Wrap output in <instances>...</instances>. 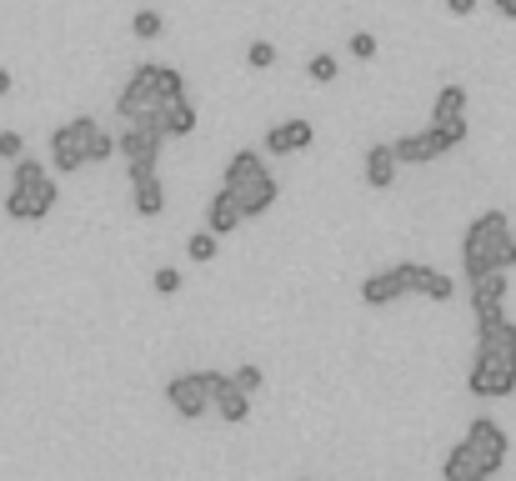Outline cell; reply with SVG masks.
<instances>
[{
    "mask_svg": "<svg viewBox=\"0 0 516 481\" xmlns=\"http://www.w3.org/2000/svg\"><path fill=\"white\" fill-rule=\"evenodd\" d=\"M211 411L226 426H246L251 421V391H241L231 381V371H211Z\"/></svg>",
    "mask_w": 516,
    "mask_h": 481,
    "instance_id": "12",
    "label": "cell"
},
{
    "mask_svg": "<svg viewBox=\"0 0 516 481\" xmlns=\"http://www.w3.org/2000/svg\"><path fill=\"white\" fill-rule=\"evenodd\" d=\"M156 126L166 131V141H181V136H191V131H196V106H191V96H176V101H166V106H161V116H156Z\"/></svg>",
    "mask_w": 516,
    "mask_h": 481,
    "instance_id": "21",
    "label": "cell"
},
{
    "mask_svg": "<svg viewBox=\"0 0 516 481\" xmlns=\"http://www.w3.org/2000/svg\"><path fill=\"white\" fill-rule=\"evenodd\" d=\"M91 131H96V116H76V121H66V126L51 131V166L61 176L86 171V136Z\"/></svg>",
    "mask_w": 516,
    "mask_h": 481,
    "instance_id": "6",
    "label": "cell"
},
{
    "mask_svg": "<svg viewBox=\"0 0 516 481\" xmlns=\"http://www.w3.org/2000/svg\"><path fill=\"white\" fill-rule=\"evenodd\" d=\"M26 156V136L21 131H0V161H21Z\"/></svg>",
    "mask_w": 516,
    "mask_h": 481,
    "instance_id": "30",
    "label": "cell"
},
{
    "mask_svg": "<svg viewBox=\"0 0 516 481\" xmlns=\"http://www.w3.org/2000/svg\"><path fill=\"white\" fill-rule=\"evenodd\" d=\"M476 456H481V466L496 476L501 466H506V456H511V436H506V426L496 421V416H471V426H466V436H461Z\"/></svg>",
    "mask_w": 516,
    "mask_h": 481,
    "instance_id": "9",
    "label": "cell"
},
{
    "mask_svg": "<svg viewBox=\"0 0 516 481\" xmlns=\"http://www.w3.org/2000/svg\"><path fill=\"white\" fill-rule=\"evenodd\" d=\"M486 271H506V276L516 271V236L506 211H481L461 236V276L476 281Z\"/></svg>",
    "mask_w": 516,
    "mask_h": 481,
    "instance_id": "1",
    "label": "cell"
},
{
    "mask_svg": "<svg viewBox=\"0 0 516 481\" xmlns=\"http://www.w3.org/2000/svg\"><path fill=\"white\" fill-rule=\"evenodd\" d=\"M351 56H356V61H376V36H371V31H356V36H351Z\"/></svg>",
    "mask_w": 516,
    "mask_h": 481,
    "instance_id": "31",
    "label": "cell"
},
{
    "mask_svg": "<svg viewBox=\"0 0 516 481\" xmlns=\"http://www.w3.org/2000/svg\"><path fill=\"white\" fill-rule=\"evenodd\" d=\"M56 201H61V186H56V176L46 171V161H31V156L11 161V191H6V216H11V221L41 226V221L56 211Z\"/></svg>",
    "mask_w": 516,
    "mask_h": 481,
    "instance_id": "3",
    "label": "cell"
},
{
    "mask_svg": "<svg viewBox=\"0 0 516 481\" xmlns=\"http://www.w3.org/2000/svg\"><path fill=\"white\" fill-rule=\"evenodd\" d=\"M161 151H166V131L156 126V121H136V126H126L121 136H116V156H126V166H156L161 161Z\"/></svg>",
    "mask_w": 516,
    "mask_h": 481,
    "instance_id": "10",
    "label": "cell"
},
{
    "mask_svg": "<svg viewBox=\"0 0 516 481\" xmlns=\"http://www.w3.org/2000/svg\"><path fill=\"white\" fill-rule=\"evenodd\" d=\"M476 6H481V0H446V11H451V16H471Z\"/></svg>",
    "mask_w": 516,
    "mask_h": 481,
    "instance_id": "32",
    "label": "cell"
},
{
    "mask_svg": "<svg viewBox=\"0 0 516 481\" xmlns=\"http://www.w3.org/2000/svg\"><path fill=\"white\" fill-rule=\"evenodd\" d=\"M246 66H251V71H271V66H276V46H271V41H251V46H246Z\"/></svg>",
    "mask_w": 516,
    "mask_h": 481,
    "instance_id": "28",
    "label": "cell"
},
{
    "mask_svg": "<svg viewBox=\"0 0 516 481\" xmlns=\"http://www.w3.org/2000/svg\"><path fill=\"white\" fill-rule=\"evenodd\" d=\"M166 401L181 421H201L211 411V371H186L166 381Z\"/></svg>",
    "mask_w": 516,
    "mask_h": 481,
    "instance_id": "8",
    "label": "cell"
},
{
    "mask_svg": "<svg viewBox=\"0 0 516 481\" xmlns=\"http://www.w3.org/2000/svg\"><path fill=\"white\" fill-rule=\"evenodd\" d=\"M476 356H486V361L516 371V321H511L506 311L476 316Z\"/></svg>",
    "mask_w": 516,
    "mask_h": 481,
    "instance_id": "7",
    "label": "cell"
},
{
    "mask_svg": "<svg viewBox=\"0 0 516 481\" xmlns=\"http://www.w3.org/2000/svg\"><path fill=\"white\" fill-rule=\"evenodd\" d=\"M466 391L481 396V401H501V396L516 391V371H511V366H496V361H486V356H471V366H466Z\"/></svg>",
    "mask_w": 516,
    "mask_h": 481,
    "instance_id": "11",
    "label": "cell"
},
{
    "mask_svg": "<svg viewBox=\"0 0 516 481\" xmlns=\"http://www.w3.org/2000/svg\"><path fill=\"white\" fill-rule=\"evenodd\" d=\"M311 141H316L311 121H276V126L266 131L261 151H266V156H296V151H311Z\"/></svg>",
    "mask_w": 516,
    "mask_h": 481,
    "instance_id": "15",
    "label": "cell"
},
{
    "mask_svg": "<svg viewBox=\"0 0 516 481\" xmlns=\"http://www.w3.org/2000/svg\"><path fill=\"white\" fill-rule=\"evenodd\" d=\"M496 6V16H506V21H516V0H491Z\"/></svg>",
    "mask_w": 516,
    "mask_h": 481,
    "instance_id": "33",
    "label": "cell"
},
{
    "mask_svg": "<svg viewBox=\"0 0 516 481\" xmlns=\"http://www.w3.org/2000/svg\"><path fill=\"white\" fill-rule=\"evenodd\" d=\"M466 136H471V126H431V121H426L421 131L391 141V151H396L401 166H431V161H441L446 151L466 146Z\"/></svg>",
    "mask_w": 516,
    "mask_h": 481,
    "instance_id": "5",
    "label": "cell"
},
{
    "mask_svg": "<svg viewBox=\"0 0 516 481\" xmlns=\"http://www.w3.org/2000/svg\"><path fill=\"white\" fill-rule=\"evenodd\" d=\"M406 296H426V301H451L456 296V281L436 266H421V261H406Z\"/></svg>",
    "mask_w": 516,
    "mask_h": 481,
    "instance_id": "16",
    "label": "cell"
},
{
    "mask_svg": "<svg viewBox=\"0 0 516 481\" xmlns=\"http://www.w3.org/2000/svg\"><path fill=\"white\" fill-rule=\"evenodd\" d=\"M126 176H131V206H136V216H161L166 211V186H161V171L156 166H126Z\"/></svg>",
    "mask_w": 516,
    "mask_h": 481,
    "instance_id": "14",
    "label": "cell"
},
{
    "mask_svg": "<svg viewBox=\"0 0 516 481\" xmlns=\"http://www.w3.org/2000/svg\"><path fill=\"white\" fill-rule=\"evenodd\" d=\"M396 171H401V161H396V151L381 141V146H371L366 151V161H361V176H366V186L371 191H391L396 186Z\"/></svg>",
    "mask_w": 516,
    "mask_h": 481,
    "instance_id": "19",
    "label": "cell"
},
{
    "mask_svg": "<svg viewBox=\"0 0 516 481\" xmlns=\"http://www.w3.org/2000/svg\"><path fill=\"white\" fill-rule=\"evenodd\" d=\"M506 291H511L506 271H486V276H476V281H471V311H476V316L506 311Z\"/></svg>",
    "mask_w": 516,
    "mask_h": 481,
    "instance_id": "18",
    "label": "cell"
},
{
    "mask_svg": "<svg viewBox=\"0 0 516 481\" xmlns=\"http://www.w3.org/2000/svg\"><path fill=\"white\" fill-rule=\"evenodd\" d=\"M466 91L461 86H441L431 101V126H466Z\"/></svg>",
    "mask_w": 516,
    "mask_h": 481,
    "instance_id": "22",
    "label": "cell"
},
{
    "mask_svg": "<svg viewBox=\"0 0 516 481\" xmlns=\"http://www.w3.org/2000/svg\"><path fill=\"white\" fill-rule=\"evenodd\" d=\"M116 156V136L96 121V131L86 136V166H101V161H111Z\"/></svg>",
    "mask_w": 516,
    "mask_h": 481,
    "instance_id": "23",
    "label": "cell"
},
{
    "mask_svg": "<svg viewBox=\"0 0 516 481\" xmlns=\"http://www.w3.org/2000/svg\"><path fill=\"white\" fill-rule=\"evenodd\" d=\"M401 296H406V261L381 266V271H371V276L361 281V301H366L371 311H386V306H396Z\"/></svg>",
    "mask_w": 516,
    "mask_h": 481,
    "instance_id": "13",
    "label": "cell"
},
{
    "mask_svg": "<svg viewBox=\"0 0 516 481\" xmlns=\"http://www.w3.org/2000/svg\"><path fill=\"white\" fill-rule=\"evenodd\" d=\"M241 226H246V216H241L236 196H231V191L221 186V191H216V196L206 201V231H211V236H236Z\"/></svg>",
    "mask_w": 516,
    "mask_h": 481,
    "instance_id": "17",
    "label": "cell"
},
{
    "mask_svg": "<svg viewBox=\"0 0 516 481\" xmlns=\"http://www.w3.org/2000/svg\"><path fill=\"white\" fill-rule=\"evenodd\" d=\"M221 186L236 196V206H241L246 221H261L276 206V196H281V186H276V176H271V166H266L261 151H236L226 161V171H221Z\"/></svg>",
    "mask_w": 516,
    "mask_h": 481,
    "instance_id": "4",
    "label": "cell"
},
{
    "mask_svg": "<svg viewBox=\"0 0 516 481\" xmlns=\"http://www.w3.org/2000/svg\"><path fill=\"white\" fill-rule=\"evenodd\" d=\"M176 96H186V76H181L176 66L141 61V66L131 71V81L121 86V96H116V116H121L126 126H136V121H156L161 106L176 101Z\"/></svg>",
    "mask_w": 516,
    "mask_h": 481,
    "instance_id": "2",
    "label": "cell"
},
{
    "mask_svg": "<svg viewBox=\"0 0 516 481\" xmlns=\"http://www.w3.org/2000/svg\"><path fill=\"white\" fill-rule=\"evenodd\" d=\"M11 86H16V81H11V71L0 66V96H11Z\"/></svg>",
    "mask_w": 516,
    "mask_h": 481,
    "instance_id": "34",
    "label": "cell"
},
{
    "mask_svg": "<svg viewBox=\"0 0 516 481\" xmlns=\"http://www.w3.org/2000/svg\"><path fill=\"white\" fill-rule=\"evenodd\" d=\"M131 36L136 41H161L166 36V16L161 11H136L131 16Z\"/></svg>",
    "mask_w": 516,
    "mask_h": 481,
    "instance_id": "24",
    "label": "cell"
},
{
    "mask_svg": "<svg viewBox=\"0 0 516 481\" xmlns=\"http://www.w3.org/2000/svg\"><path fill=\"white\" fill-rule=\"evenodd\" d=\"M181 286H186V276H181L176 266H156V271H151V291H156V296H176Z\"/></svg>",
    "mask_w": 516,
    "mask_h": 481,
    "instance_id": "27",
    "label": "cell"
},
{
    "mask_svg": "<svg viewBox=\"0 0 516 481\" xmlns=\"http://www.w3.org/2000/svg\"><path fill=\"white\" fill-rule=\"evenodd\" d=\"M186 256H191L196 266H211V261L221 256V236H211V231H196V236L186 241Z\"/></svg>",
    "mask_w": 516,
    "mask_h": 481,
    "instance_id": "25",
    "label": "cell"
},
{
    "mask_svg": "<svg viewBox=\"0 0 516 481\" xmlns=\"http://www.w3.org/2000/svg\"><path fill=\"white\" fill-rule=\"evenodd\" d=\"M231 381H236V386H241V391H251V396H256V391H261V386H266V371H261V366H251V361H246V366H236V371H231Z\"/></svg>",
    "mask_w": 516,
    "mask_h": 481,
    "instance_id": "29",
    "label": "cell"
},
{
    "mask_svg": "<svg viewBox=\"0 0 516 481\" xmlns=\"http://www.w3.org/2000/svg\"><path fill=\"white\" fill-rule=\"evenodd\" d=\"M336 71H341V61H336L331 51H316V56L306 61V76H311L316 86H331V81H336Z\"/></svg>",
    "mask_w": 516,
    "mask_h": 481,
    "instance_id": "26",
    "label": "cell"
},
{
    "mask_svg": "<svg viewBox=\"0 0 516 481\" xmlns=\"http://www.w3.org/2000/svg\"><path fill=\"white\" fill-rule=\"evenodd\" d=\"M441 481H491V471L481 466V456L466 441H456L446 451V461H441Z\"/></svg>",
    "mask_w": 516,
    "mask_h": 481,
    "instance_id": "20",
    "label": "cell"
}]
</instances>
